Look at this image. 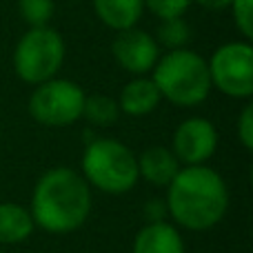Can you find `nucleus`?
Listing matches in <instances>:
<instances>
[{"label": "nucleus", "mask_w": 253, "mask_h": 253, "mask_svg": "<svg viewBox=\"0 0 253 253\" xmlns=\"http://www.w3.org/2000/svg\"><path fill=\"white\" fill-rule=\"evenodd\" d=\"M65 56L67 47L60 31L51 27H29L13 47V74L18 80L36 87L60 74Z\"/></svg>", "instance_id": "5"}, {"label": "nucleus", "mask_w": 253, "mask_h": 253, "mask_svg": "<svg viewBox=\"0 0 253 253\" xmlns=\"http://www.w3.org/2000/svg\"><path fill=\"white\" fill-rule=\"evenodd\" d=\"M198 2L202 9H209V11H227L231 0H193Z\"/></svg>", "instance_id": "22"}, {"label": "nucleus", "mask_w": 253, "mask_h": 253, "mask_svg": "<svg viewBox=\"0 0 253 253\" xmlns=\"http://www.w3.org/2000/svg\"><path fill=\"white\" fill-rule=\"evenodd\" d=\"M151 78L162 100L175 107H198L211 93L207 60L189 47L173 49L158 58Z\"/></svg>", "instance_id": "3"}, {"label": "nucleus", "mask_w": 253, "mask_h": 253, "mask_svg": "<svg viewBox=\"0 0 253 253\" xmlns=\"http://www.w3.org/2000/svg\"><path fill=\"white\" fill-rule=\"evenodd\" d=\"M111 56L118 67L131 76H147L153 71L160 53V44L149 31L131 27V29L116 31L111 40Z\"/></svg>", "instance_id": "9"}, {"label": "nucleus", "mask_w": 253, "mask_h": 253, "mask_svg": "<svg viewBox=\"0 0 253 253\" xmlns=\"http://www.w3.org/2000/svg\"><path fill=\"white\" fill-rule=\"evenodd\" d=\"M131 253H184V238L173 222H147L135 233Z\"/></svg>", "instance_id": "12"}, {"label": "nucleus", "mask_w": 253, "mask_h": 253, "mask_svg": "<svg viewBox=\"0 0 253 253\" xmlns=\"http://www.w3.org/2000/svg\"><path fill=\"white\" fill-rule=\"evenodd\" d=\"M167 215L187 231H209L229 211V187L207 165L182 167L167 187Z\"/></svg>", "instance_id": "2"}, {"label": "nucleus", "mask_w": 253, "mask_h": 253, "mask_svg": "<svg viewBox=\"0 0 253 253\" xmlns=\"http://www.w3.org/2000/svg\"><path fill=\"white\" fill-rule=\"evenodd\" d=\"M80 175L91 189L109 196L129 193L140 182L135 153L116 138L89 140L80 160Z\"/></svg>", "instance_id": "4"}, {"label": "nucleus", "mask_w": 253, "mask_h": 253, "mask_svg": "<svg viewBox=\"0 0 253 253\" xmlns=\"http://www.w3.org/2000/svg\"><path fill=\"white\" fill-rule=\"evenodd\" d=\"M191 27L189 22L182 18H169V20H160L156 31V42L160 47H165L167 51H173V49H184L191 42Z\"/></svg>", "instance_id": "16"}, {"label": "nucleus", "mask_w": 253, "mask_h": 253, "mask_svg": "<svg viewBox=\"0 0 253 253\" xmlns=\"http://www.w3.org/2000/svg\"><path fill=\"white\" fill-rule=\"evenodd\" d=\"M84 98L87 93L80 84L56 76L47 83L36 84L29 96L27 109L38 125L60 129V126L76 125L83 118Z\"/></svg>", "instance_id": "6"}, {"label": "nucleus", "mask_w": 253, "mask_h": 253, "mask_svg": "<svg viewBox=\"0 0 253 253\" xmlns=\"http://www.w3.org/2000/svg\"><path fill=\"white\" fill-rule=\"evenodd\" d=\"M36 231L29 209L18 202H0V245L11 247L29 240Z\"/></svg>", "instance_id": "14"}, {"label": "nucleus", "mask_w": 253, "mask_h": 253, "mask_svg": "<svg viewBox=\"0 0 253 253\" xmlns=\"http://www.w3.org/2000/svg\"><path fill=\"white\" fill-rule=\"evenodd\" d=\"M91 7L105 27L123 31L138 27L144 13V0H91Z\"/></svg>", "instance_id": "13"}, {"label": "nucleus", "mask_w": 253, "mask_h": 253, "mask_svg": "<svg viewBox=\"0 0 253 253\" xmlns=\"http://www.w3.org/2000/svg\"><path fill=\"white\" fill-rule=\"evenodd\" d=\"M135 160H138V178L162 189L169 187L175 173L182 169V165L175 158V153L171 151V147H162V144L147 147L140 156H135Z\"/></svg>", "instance_id": "10"}, {"label": "nucleus", "mask_w": 253, "mask_h": 253, "mask_svg": "<svg viewBox=\"0 0 253 253\" xmlns=\"http://www.w3.org/2000/svg\"><path fill=\"white\" fill-rule=\"evenodd\" d=\"M116 102H118L120 114H126L131 118H142V116H149L158 109L162 96L151 76H133L120 89V96Z\"/></svg>", "instance_id": "11"}, {"label": "nucleus", "mask_w": 253, "mask_h": 253, "mask_svg": "<svg viewBox=\"0 0 253 253\" xmlns=\"http://www.w3.org/2000/svg\"><path fill=\"white\" fill-rule=\"evenodd\" d=\"M91 207V187L80 171L71 167H53L36 182L29 213L36 229H42L51 236H67L87 222Z\"/></svg>", "instance_id": "1"}, {"label": "nucleus", "mask_w": 253, "mask_h": 253, "mask_svg": "<svg viewBox=\"0 0 253 253\" xmlns=\"http://www.w3.org/2000/svg\"><path fill=\"white\" fill-rule=\"evenodd\" d=\"M144 220L147 222H162V220H167V205L165 200H149L147 205H144Z\"/></svg>", "instance_id": "21"}, {"label": "nucleus", "mask_w": 253, "mask_h": 253, "mask_svg": "<svg viewBox=\"0 0 253 253\" xmlns=\"http://www.w3.org/2000/svg\"><path fill=\"white\" fill-rule=\"evenodd\" d=\"M193 0H144V9L158 20H169V18H182Z\"/></svg>", "instance_id": "18"}, {"label": "nucleus", "mask_w": 253, "mask_h": 253, "mask_svg": "<svg viewBox=\"0 0 253 253\" xmlns=\"http://www.w3.org/2000/svg\"><path fill=\"white\" fill-rule=\"evenodd\" d=\"M18 13L29 27H49L56 2L53 0H18Z\"/></svg>", "instance_id": "17"}, {"label": "nucleus", "mask_w": 253, "mask_h": 253, "mask_svg": "<svg viewBox=\"0 0 253 253\" xmlns=\"http://www.w3.org/2000/svg\"><path fill=\"white\" fill-rule=\"evenodd\" d=\"M0 253H7V251H2V249H0Z\"/></svg>", "instance_id": "23"}, {"label": "nucleus", "mask_w": 253, "mask_h": 253, "mask_svg": "<svg viewBox=\"0 0 253 253\" xmlns=\"http://www.w3.org/2000/svg\"><path fill=\"white\" fill-rule=\"evenodd\" d=\"M171 151L182 167L205 165L218 151V129L209 118L191 116L175 126Z\"/></svg>", "instance_id": "8"}, {"label": "nucleus", "mask_w": 253, "mask_h": 253, "mask_svg": "<svg viewBox=\"0 0 253 253\" xmlns=\"http://www.w3.org/2000/svg\"><path fill=\"white\" fill-rule=\"evenodd\" d=\"M236 129H238V140H240V144L247 151H251L253 149V105L251 102L242 107L240 116H238Z\"/></svg>", "instance_id": "20"}, {"label": "nucleus", "mask_w": 253, "mask_h": 253, "mask_svg": "<svg viewBox=\"0 0 253 253\" xmlns=\"http://www.w3.org/2000/svg\"><path fill=\"white\" fill-rule=\"evenodd\" d=\"M211 89L233 100L253 96V47L249 40H236L218 47L207 60Z\"/></svg>", "instance_id": "7"}, {"label": "nucleus", "mask_w": 253, "mask_h": 253, "mask_svg": "<svg viewBox=\"0 0 253 253\" xmlns=\"http://www.w3.org/2000/svg\"><path fill=\"white\" fill-rule=\"evenodd\" d=\"M233 25L245 40L253 38V0H231L229 4Z\"/></svg>", "instance_id": "19"}, {"label": "nucleus", "mask_w": 253, "mask_h": 253, "mask_svg": "<svg viewBox=\"0 0 253 253\" xmlns=\"http://www.w3.org/2000/svg\"><path fill=\"white\" fill-rule=\"evenodd\" d=\"M120 109L118 102L111 96H102V93H93V96L84 98V107H83V118L89 125L96 126H109L118 120Z\"/></svg>", "instance_id": "15"}]
</instances>
